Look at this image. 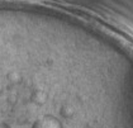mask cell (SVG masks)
I'll return each mask as SVG.
<instances>
[{"label": "cell", "instance_id": "6da1fadb", "mask_svg": "<svg viewBox=\"0 0 133 128\" xmlns=\"http://www.w3.org/2000/svg\"><path fill=\"white\" fill-rule=\"evenodd\" d=\"M0 128H14L13 124L9 123L8 120H4V119H0Z\"/></svg>", "mask_w": 133, "mask_h": 128}]
</instances>
